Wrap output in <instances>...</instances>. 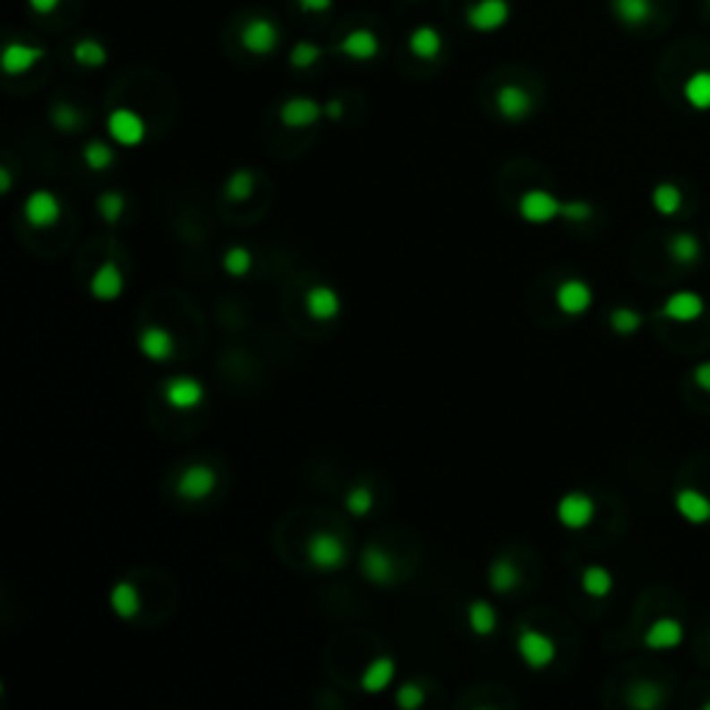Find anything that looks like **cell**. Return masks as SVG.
Here are the masks:
<instances>
[{
	"label": "cell",
	"instance_id": "cell-1",
	"mask_svg": "<svg viewBox=\"0 0 710 710\" xmlns=\"http://www.w3.org/2000/svg\"><path fill=\"white\" fill-rule=\"evenodd\" d=\"M305 558H308V563L314 566L317 572H338V569H345V566H347L350 550H347L342 535L320 530L314 535H308Z\"/></svg>",
	"mask_w": 710,
	"mask_h": 710
},
{
	"label": "cell",
	"instance_id": "cell-2",
	"mask_svg": "<svg viewBox=\"0 0 710 710\" xmlns=\"http://www.w3.org/2000/svg\"><path fill=\"white\" fill-rule=\"evenodd\" d=\"M517 652H519V658L527 669L533 672H544L555 663V655H558V646L555 641L542 633V630H535V628H522L519 636H517Z\"/></svg>",
	"mask_w": 710,
	"mask_h": 710
},
{
	"label": "cell",
	"instance_id": "cell-3",
	"mask_svg": "<svg viewBox=\"0 0 710 710\" xmlns=\"http://www.w3.org/2000/svg\"><path fill=\"white\" fill-rule=\"evenodd\" d=\"M217 483H219V477L211 466L192 464L181 472V477L175 483V492L184 502H203L217 492Z\"/></svg>",
	"mask_w": 710,
	"mask_h": 710
},
{
	"label": "cell",
	"instance_id": "cell-4",
	"mask_svg": "<svg viewBox=\"0 0 710 710\" xmlns=\"http://www.w3.org/2000/svg\"><path fill=\"white\" fill-rule=\"evenodd\" d=\"M161 397L169 408L175 411H194L206 400V386L192 375H175L169 378L161 389Z\"/></svg>",
	"mask_w": 710,
	"mask_h": 710
},
{
	"label": "cell",
	"instance_id": "cell-5",
	"mask_svg": "<svg viewBox=\"0 0 710 710\" xmlns=\"http://www.w3.org/2000/svg\"><path fill=\"white\" fill-rule=\"evenodd\" d=\"M22 214L31 228H53L62 219V201L50 189H37L25 197Z\"/></svg>",
	"mask_w": 710,
	"mask_h": 710
},
{
	"label": "cell",
	"instance_id": "cell-6",
	"mask_svg": "<svg viewBox=\"0 0 710 710\" xmlns=\"http://www.w3.org/2000/svg\"><path fill=\"white\" fill-rule=\"evenodd\" d=\"M560 203L563 201H558L547 189H527L519 197V217L530 225H547L560 217Z\"/></svg>",
	"mask_w": 710,
	"mask_h": 710
},
{
	"label": "cell",
	"instance_id": "cell-7",
	"mask_svg": "<svg viewBox=\"0 0 710 710\" xmlns=\"http://www.w3.org/2000/svg\"><path fill=\"white\" fill-rule=\"evenodd\" d=\"M361 575L378 586V588H386L397 580V560L394 555L381 547V544H369L364 552H361Z\"/></svg>",
	"mask_w": 710,
	"mask_h": 710
},
{
	"label": "cell",
	"instance_id": "cell-8",
	"mask_svg": "<svg viewBox=\"0 0 710 710\" xmlns=\"http://www.w3.org/2000/svg\"><path fill=\"white\" fill-rule=\"evenodd\" d=\"M555 517L563 527H569V530H583L594 522L596 517V502L583 494V492H569V494H563L558 508H555Z\"/></svg>",
	"mask_w": 710,
	"mask_h": 710
},
{
	"label": "cell",
	"instance_id": "cell-9",
	"mask_svg": "<svg viewBox=\"0 0 710 710\" xmlns=\"http://www.w3.org/2000/svg\"><path fill=\"white\" fill-rule=\"evenodd\" d=\"M108 133H111V139L117 141V145L136 148V145H141V141H145L148 125H145V120L136 115V111H131V108H115L108 115Z\"/></svg>",
	"mask_w": 710,
	"mask_h": 710
},
{
	"label": "cell",
	"instance_id": "cell-10",
	"mask_svg": "<svg viewBox=\"0 0 710 710\" xmlns=\"http://www.w3.org/2000/svg\"><path fill=\"white\" fill-rule=\"evenodd\" d=\"M594 303V292L586 280L580 278H566L558 283V289H555V305L563 311L566 317H580L586 314V311L591 308Z\"/></svg>",
	"mask_w": 710,
	"mask_h": 710
},
{
	"label": "cell",
	"instance_id": "cell-11",
	"mask_svg": "<svg viewBox=\"0 0 710 710\" xmlns=\"http://www.w3.org/2000/svg\"><path fill=\"white\" fill-rule=\"evenodd\" d=\"M303 305L314 322H333L338 314H342V297H338V292L333 287H325V283L311 287L303 297Z\"/></svg>",
	"mask_w": 710,
	"mask_h": 710
},
{
	"label": "cell",
	"instance_id": "cell-12",
	"mask_svg": "<svg viewBox=\"0 0 710 710\" xmlns=\"http://www.w3.org/2000/svg\"><path fill=\"white\" fill-rule=\"evenodd\" d=\"M139 353L145 355L148 361L164 364L175 355V336L169 333L164 325H148L139 330Z\"/></svg>",
	"mask_w": 710,
	"mask_h": 710
},
{
	"label": "cell",
	"instance_id": "cell-13",
	"mask_svg": "<svg viewBox=\"0 0 710 710\" xmlns=\"http://www.w3.org/2000/svg\"><path fill=\"white\" fill-rule=\"evenodd\" d=\"M90 292H92V297L100 300V303L117 300V297L125 292V275H123V269H120L115 261H103V264L95 269L92 280H90Z\"/></svg>",
	"mask_w": 710,
	"mask_h": 710
},
{
	"label": "cell",
	"instance_id": "cell-14",
	"mask_svg": "<svg viewBox=\"0 0 710 710\" xmlns=\"http://www.w3.org/2000/svg\"><path fill=\"white\" fill-rule=\"evenodd\" d=\"M683 624H680L677 619H669V616H661L655 619L646 628L644 633V644L649 649H655V652H666V649H677L680 644H683Z\"/></svg>",
	"mask_w": 710,
	"mask_h": 710
},
{
	"label": "cell",
	"instance_id": "cell-15",
	"mask_svg": "<svg viewBox=\"0 0 710 710\" xmlns=\"http://www.w3.org/2000/svg\"><path fill=\"white\" fill-rule=\"evenodd\" d=\"M702 314H705V300L694 292H674L661 305V317L672 322H694Z\"/></svg>",
	"mask_w": 710,
	"mask_h": 710
},
{
	"label": "cell",
	"instance_id": "cell-16",
	"mask_svg": "<svg viewBox=\"0 0 710 710\" xmlns=\"http://www.w3.org/2000/svg\"><path fill=\"white\" fill-rule=\"evenodd\" d=\"M394 677H397V663H394V658H389V655H378V658H372L366 663V669H364V674H361V689L366 691V694H381V691H386L391 683H394Z\"/></svg>",
	"mask_w": 710,
	"mask_h": 710
},
{
	"label": "cell",
	"instance_id": "cell-17",
	"mask_svg": "<svg viewBox=\"0 0 710 710\" xmlns=\"http://www.w3.org/2000/svg\"><path fill=\"white\" fill-rule=\"evenodd\" d=\"M322 115H325L322 106L308 100V98H295V100L280 106V123L289 125V128H308V125H314Z\"/></svg>",
	"mask_w": 710,
	"mask_h": 710
},
{
	"label": "cell",
	"instance_id": "cell-18",
	"mask_svg": "<svg viewBox=\"0 0 710 710\" xmlns=\"http://www.w3.org/2000/svg\"><path fill=\"white\" fill-rule=\"evenodd\" d=\"M497 111H500L505 120L519 123V120L530 117L533 100H530V95L522 87H514V83H510V87H502L497 92Z\"/></svg>",
	"mask_w": 710,
	"mask_h": 710
},
{
	"label": "cell",
	"instance_id": "cell-19",
	"mask_svg": "<svg viewBox=\"0 0 710 710\" xmlns=\"http://www.w3.org/2000/svg\"><path fill=\"white\" fill-rule=\"evenodd\" d=\"M674 508L680 517L694 525H705L710 519V500L697 489H680L674 497Z\"/></svg>",
	"mask_w": 710,
	"mask_h": 710
},
{
	"label": "cell",
	"instance_id": "cell-20",
	"mask_svg": "<svg viewBox=\"0 0 710 710\" xmlns=\"http://www.w3.org/2000/svg\"><path fill=\"white\" fill-rule=\"evenodd\" d=\"M108 605L120 619H136L141 611V594L133 583L120 580L115 588L108 591Z\"/></svg>",
	"mask_w": 710,
	"mask_h": 710
},
{
	"label": "cell",
	"instance_id": "cell-21",
	"mask_svg": "<svg viewBox=\"0 0 710 710\" xmlns=\"http://www.w3.org/2000/svg\"><path fill=\"white\" fill-rule=\"evenodd\" d=\"M489 588L494 594H510V591H517L519 583H522V572H519V566L514 560H508V558H497L492 566H489Z\"/></svg>",
	"mask_w": 710,
	"mask_h": 710
},
{
	"label": "cell",
	"instance_id": "cell-22",
	"mask_svg": "<svg viewBox=\"0 0 710 710\" xmlns=\"http://www.w3.org/2000/svg\"><path fill=\"white\" fill-rule=\"evenodd\" d=\"M611 9L616 20L628 28H641L652 20V14H655L652 0H611Z\"/></svg>",
	"mask_w": 710,
	"mask_h": 710
},
{
	"label": "cell",
	"instance_id": "cell-23",
	"mask_svg": "<svg viewBox=\"0 0 710 710\" xmlns=\"http://www.w3.org/2000/svg\"><path fill=\"white\" fill-rule=\"evenodd\" d=\"M466 621H469V630L480 638H486L497 630L500 624V616H497V608L489 603V600H472L469 608H466Z\"/></svg>",
	"mask_w": 710,
	"mask_h": 710
},
{
	"label": "cell",
	"instance_id": "cell-24",
	"mask_svg": "<svg viewBox=\"0 0 710 710\" xmlns=\"http://www.w3.org/2000/svg\"><path fill=\"white\" fill-rule=\"evenodd\" d=\"M666 250H669V259H672L674 264H683V267H691V264H697V261L702 259V244H699V239H697L694 234H689V231L674 234V236L669 239Z\"/></svg>",
	"mask_w": 710,
	"mask_h": 710
},
{
	"label": "cell",
	"instance_id": "cell-25",
	"mask_svg": "<svg viewBox=\"0 0 710 710\" xmlns=\"http://www.w3.org/2000/svg\"><path fill=\"white\" fill-rule=\"evenodd\" d=\"M244 45H247V50H252V53H272L275 50V45H278V31L275 28L269 25V22H264V20H255V22H250L247 28H244Z\"/></svg>",
	"mask_w": 710,
	"mask_h": 710
},
{
	"label": "cell",
	"instance_id": "cell-26",
	"mask_svg": "<svg viewBox=\"0 0 710 710\" xmlns=\"http://www.w3.org/2000/svg\"><path fill=\"white\" fill-rule=\"evenodd\" d=\"M580 586L588 596H594V600H603V596H608L613 591V575L605 569V566L594 563V566H586L583 569Z\"/></svg>",
	"mask_w": 710,
	"mask_h": 710
},
{
	"label": "cell",
	"instance_id": "cell-27",
	"mask_svg": "<svg viewBox=\"0 0 710 710\" xmlns=\"http://www.w3.org/2000/svg\"><path fill=\"white\" fill-rule=\"evenodd\" d=\"M683 98H686L689 106L697 108V111H707V108H710V70H699V73H694V75L686 81Z\"/></svg>",
	"mask_w": 710,
	"mask_h": 710
},
{
	"label": "cell",
	"instance_id": "cell-28",
	"mask_svg": "<svg viewBox=\"0 0 710 710\" xmlns=\"http://www.w3.org/2000/svg\"><path fill=\"white\" fill-rule=\"evenodd\" d=\"M652 206H655L658 214L672 217L683 209V192H680L674 184H658L652 189Z\"/></svg>",
	"mask_w": 710,
	"mask_h": 710
},
{
	"label": "cell",
	"instance_id": "cell-29",
	"mask_svg": "<svg viewBox=\"0 0 710 710\" xmlns=\"http://www.w3.org/2000/svg\"><path fill=\"white\" fill-rule=\"evenodd\" d=\"M641 325H644L641 311H636L630 305H619L611 311V328L619 336H636L641 330Z\"/></svg>",
	"mask_w": 710,
	"mask_h": 710
},
{
	"label": "cell",
	"instance_id": "cell-30",
	"mask_svg": "<svg viewBox=\"0 0 710 710\" xmlns=\"http://www.w3.org/2000/svg\"><path fill=\"white\" fill-rule=\"evenodd\" d=\"M42 50H34V47H25V45H12L6 47V56H4V67L9 75H17V73H25L31 70V64L39 59Z\"/></svg>",
	"mask_w": 710,
	"mask_h": 710
},
{
	"label": "cell",
	"instance_id": "cell-31",
	"mask_svg": "<svg viewBox=\"0 0 710 710\" xmlns=\"http://www.w3.org/2000/svg\"><path fill=\"white\" fill-rule=\"evenodd\" d=\"M628 702L633 707H641V710H652V707H658L663 702V689L658 683H649V680H641V683H636L628 694Z\"/></svg>",
	"mask_w": 710,
	"mask_h": 710
},
{
	"label": "cell",
	"instance_id": "cell-32",
	"mask_svg": "<svg viewBox=\"0 0 710 710\" xmlns=\"http://www.w3.org/2000/svg\"><path fill=\"white\" fill-rule=\"evenodd\" d=\"M372 505H375V494H372V489L366 486V483H355V486L347 492V497H345V508H347V514L350 517H369V510H372Z\"/></svg>",
	"mask_w": 710,
	"mask_h": 710
},
{
	"label": "cell",
	"instance_id": "cell-33",
	"mask_svg": "<svg viewBox=\"0 0 710 710\" xmlns=\"http://www.w3.org/2000/svg\"><path fill=\"white\" fill-rule=\"evenodd\" d=\"M252 192H255V175L250 169H236V173H231V178L225 181V194H228L234 203L250 201Z\"/></svg>",
	"mask_w": 710,
	"mask_h": 710
},
{
	"label": "cell",
	"instance_id": "cell-34",
	"mask_svg": "<svg viewBox=\"0 0 710 710\" xmlns=\"http://www.w3.org/2000/svg\"><path fill=\"white\" fill-rule=\"evenodd\" d=\"M502 20H505V6L500 0H486V4H480L472 12V25L480 28V31H492V28H497Z\"/></svg>",
	"mask_w": 710,
	"mask_h": 710
},
{
	"label": "cell",
	"instance_id": "cell-35",
	"mask_svg": "<svg viewBox=\"0 0 710 710\" xmlns=\"http://www.w3.org/2000/svg\"><path fill=\"white\" fill-rule=\"evenodd\" d=\"M222 267L231 278H244L252 269V252L247 247H231L222 255Z\"/></svg>",
	"mask_w": 710,
	"mask_h": 710
},
{
	"label": "cell",
	"instance_id": "cell-36",
	"mask_svg": "<svg viewBox=\"0 0 710 710\" xmlns=\"http://www.w3.org/2000/svg\"><path fill=\"white\" fill-rule=\"evenodd\" d=\"M83 164L95 169V173H103V169L115 164V150L106 141H90V145H83Z\"/></svg>",
	"mask_w": 710,
	"mask_h": 710
},
{
	"label": "cell",
	"instance_id": "cell-37",
	"mask_svg": "<svg viewBox=\"0 0 710 710\" xmlns=\"http://www.w3.org/2000/svg\"><path fill=\"white\" fill-rule=\"evenodd\" d=\"M98 211H100L103 222H108V225L120 222V217L125 214V194L123 192H103L98 197Z\"/></svg>",
	"mask_w": 710,
	"mask_h": 710
},
{
	"label": "cell",
	"instance_id": "cell-38",
	"mask_svg": "<svg viewBox=\"0 0 710 710\" xmlns=\"http://www.w3.org/2000/svg\"><path fill=\"white\" fill-rule=\"evenodd\" d=\"M342 50H345L347 56H353V59H372L375 50H378V42H375L372 34L358 31V34H353V37L342 45Z\"/></svg>",
	"mask_w": 710,
	"mask_h": 710
},
{
	"label": "cell",
	"instance_id": "cell-39",
	"mask_svg": "<svg viewBox=\"0 0 710 710\" xmlns=\"http://www.w3.org/2000/svg\"><path fill=\"white\" fill-rule=\"evenodd\" d=\"M439 47H441V39L436 31H431V28H419V31L411 37V50L416 56H422V59H433Z\"/></svg>",
	"mask_w": 710,
	"mask_h": 710
},
{
	"label": "cell",
	"instance_id": "cell-40",
	"mask_svg": "<svg viewBox=\"0 0 710 710\" xmlns=\"http://www.w3.org/2000/svg\"><path fill=\"white\" fill-rule=\"evenodd\" d=\"M394 702L403 710H416L424 702V691L416 683H400V689H397V694H394Z\"/></svg>",
	"mask_w": 710,
	"mask_h": 710
},
{
	"label": "cell",
	"instance_id": "cell-41",
	"mask_svg": "<svg viewBox=\"0 0 710 710\" xmlns=\"http://www.w3.org/2000/svg\"><path fill=\"white\" fill-rule=\"evenodd\" d=\"M594 214V206L588 201H563L560 203V219L566 222H588Z\"/></svg>",
	"mask_w": 710,
	"mask_h": 710
},
{
	"label": "cell",
	"instance_id": "cell-42",
	"mask_svg": "<svg viewBox=\"0 0 710 710\" xmlns=\"http://www.w3.org/2000/svg\"><path fill=\"white\" fill-rule=\"evenodd\" d=\"M75 59L87 67H100L106 62V50L98 45V42H81L75 47Z\"/></svg>",
	"mask_w": 710,
	"mask_h": 710
},
{
	"label": "cell",
	"instance_id": "cell-43",
	"mask_svg": "<svg viewBox=\"0 0 710 710\" xmlns=\"http://www.w3.org/2000/svg\"><path fill=\"white\" fill-rule=\"evenodd\" d=\"M53 123L62 131H78L81 128V115L73 106H56L53 108Z\"/></svg>",
	"mask_w": 710,
	"mask_h": 710
},
{
	"label": "cell",
	"instance_id": "cell-44",
	"mask_svg": "<svg viewBox=\"0 0 710 710\" xmlns=\"http://www.w3.org/2000/svg\"><path fill=\"white\" fill-rule=\"evenodd\" d=\"M317 59H320V50H317L314 45H305V42H303V45H297V47L292 50V64L300 67V70H303V67H311Z\"/></svg>",
	"mask_w": 710,
	"mask_h": 710
},
{
	"label": "cell",
	"instance_id": "cell-45",
	"mask_svg": "<svg viewBox=\"0 0 710 710\" xmlns=\"http://www.w3.org/2000/svg\"><path fill=\"white\" fill-rule=\"evenodd\" d=\"M694 383H697L699 389L710 391V361H705V364H699V366L694 369Z\"/></svg>",
	"mask_w": 710,
	"mask_h": 710
},
{
	"label": "cell",
	"instance_id": "cell-46",
	"mask_svg": "<svg viewBox=\"0 0 710 710\" xmlns=\"http://www.w3.org/2000/svg\"><path fill=\"white\" fill-rule=\"evenodd\" d=\"M0 192H4V194L12 192V173H9V167L0 169Z\"/></svg>",
	"mask_w": 710,
	"mask_h": 710
},
{
	"label": "cell",
	"instance_id": "cell-47",
	"mask_svg": "<svg viewBox=\"0 0 710 710\" xmlns=\"http://www.w3.org/2000/svg\"><path fill=\"white\" fill-rule=\"evenodd\" d=\"M325 115L333 117V120H338V117H342V103H338V100L328 103V106H325Z\"/></svg>",
	"mask_w": 710,
	"mask_h": 710
},
{
	"label": "cell",
	"instance_id": "cell-48",
	"mask_svg": "<svg viewBox=\"0 0 710 710\" xmlns=\"http://www.w3.org/2000/svg\"><path fill=\"white\" fill-rule=\"evenodd\" d=\"M305 6H328V0H303Z\"/></svg>",
	"mask_w": 710,
	"mask_h": 710
},
{
	"label": "cell",
	"instance_id": "cell-49",
	"mask_svg": "<svg viewBox=\"0 0 710 710\" xmlns=\"http://www.w3.org/2000/svg\"><path fill=\"white\" fill-rule=\"evenodd\" d=\"M707 6H710V0H707Z\"/></svg>",
	"mask_w": 710,
	"mask_h": 710
}]
</instances>
